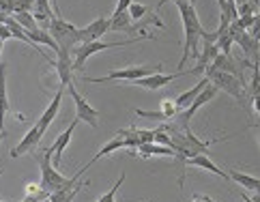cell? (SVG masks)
Segmentation results:
<instances>
[{
    "instance_id": "cell-43",
    "label": "cell",
    "mask_w": 260,
    "mask_h": 202,
    "mask_svg": "<svg viewBox=\"0 0 260 202\" xmlns=\"http://www.w3.org/2000/svg\"><path fill=\"white\" fill-rule=\"evenodd\" d=\"M258 133H260V114H258Z\"/></svg>"
},
{
    "instance_id": "cell-23",
    "label": "cell",
    "mask_w": 260,
    "mask_h": 202,
    "mask_svg": "<svg viewBox=\"0 0 260 202\" xmlns=\"http://www.w3.org/2000/svg\"><path fill=\"white\" fill-rule=\"evenodd\" d=\"M86 185L88 183H76L73 187H60V189L54 191V194H50V200L52 202H73L76 196L80 194V189L86 187Z\"/></svg>"
},
{
    "instance_id": "cell-15",
    "label": "cell",
    "mask_w": 260,
    "mask_h": 202,
    "mask_svg": "<svg viewBox=\"0 0 260 202\" xmlns=\"http://www.w3.org/2000/svg\"><path fill=\"white\" fill-rule=\"evenodd\" d=\"M136 153L140 155L142 159H148V157H176V151L172 149V146L157 144V142H144L134 151V155Z\"/></svg>"
},
{
    "instance_id": "cell-12",
    "label": "cell",
    "mask_w": 260,
    "mask_h": 202,
    "mask_svg": "<svg viewBox=\"0 0 260 202\" xmlns=\"http://www.w3.org/2000/svg\"><path fill=\"white\" fill-rule=\"evenodd\" d=\"M108 32H110V17H97L95 22H90L84 28H80V39H82V43L101 41V37Z\"/></svg>"
},
{
    "instance_id": "cell-14",
    "label": "cell",
    "mask_w": 260,
    "mask_h": 202,
    "mask_svg": "<svg viewBox=\"0 0 260 202\" xmlns=\"http://www.w3.org/2000/svg\"><path fill=\"white\" fill-rule=\"evenodd\" d=\"M64 90H67V88H62V86L58 88V93L54 95V99L50 101V106L45 108V112L41 114V118H39V121H37V127H39V131H41V133H45V131H48V127L52 125V121H54V118L58 116V110H60V101H62Z\"/></svg>"
},
{
    "instance_id": "cell-44",
    "label": "cell",
    "mask_w": 260,
    "mask_h": 202,
    "mask_svg": "<svg viewBox=\"0 0 260 202\" xmlns=\"http://www.w3.org/2000/svg\"><path fill=\"white\" fill-rule=\"evenodd\" d=\"M189 3H191V5H193V7H196V3H198V0H189Z\"/></svg>"
},
{
    "instance_id": "cell-30",
    "label": "cell",
    "mask_w": 260,
    "mask_h": 202,
    "mask_svg": "<svg viewBox=\"0 0 260 202\" xmlns=\"http://www.w3.org/2000/svg\"><path fill=\"white\" fill-rule=\"evenodd\" d=\"M127 13H129L132 20H142V17L148 13V9L144 5H140V3H132V5H129V9H127Z\"/></svg>"
},
{
    "instance_id": "cell-35",
    "label": "cell",
    "mask_w": 260,
    "mask_h": 202,
    "mask_svg": "<svg viewBox=\"0 0 260 202\" xmlns=\"http://www.w3.org/2000/svg\"><path fill=\"white\" fill-rule=\"evenodd\" d=\"M189 202H215V200H211L209 196H202V194H193Z\"/></svg>"
},
{
    "instance_id": "cell-33",
    "label": "cell",
    "mask_w": 260,
    "mask_h": 202,
    "mask_svg": "<svg viewBox=\"0 0 260 202\" xmlns=\"http://www.w3.org/2000/svg\"><path fill=\"white\" fill-rule=\"evenodd\" d=\"M132 3H134V0H118V3H116V9H114V13H112V15H116V13H125Z\"/></svg>"
},
{
    "instance_id": "cell-9",
    "label": "cell",
    "mask_w": 260,
    "mask_h": 202,
    "mask_svg": "<svg viewBox=\"0 0 260 202\" xmlns=\"http://www.w3.org/2000/svg\"><path fill=\"white\" fill-rule=\"evenodd\" d=\"M183 76H193V69L179 71V73H170V76H168V73H151V76H146V78L136 80L134 84L140 86V88H146V90H159L166 84H170V82H174L176 78H183Z\"/></svg>"
},
{
    "instance_id": "cell-34",
    "label": "cell",
    "mask_w": 260,
    "mask_h": 202,
    "mask_svg": "<svg viewBox=\"0 0 260 202\" xmlns=\"http://www.w3.org/2000/svg\"><path fill=\"white\" fill-rule=\"evenodd\" d=\"M7 39H13V35L7 24H0V41H7Z\"/></svg>"
},
{
    "instance_id": "cell-42",
    "label": "cell",
    "mask_w": 260,
    "mask_h": 202,
    "mask_svg": "<svg viewBox=\"0 0 260 202\" xmlns=\"http://www.w3.org/2000/svg\"><path fill=\"white\" fill-rule=\"evenodd\" d=\"M3 138H5V131H0V142H3Z\"/></svg>"
},
{
    "instance_id": "cell-45",
    "label": "cell",
    "mask_w": 260,
    "mask_h": 202,
    "mask_svg": "<svg viewBox=\"0 0 260 202\" xmlns=\"http://www.w3.org/2000/svg\"><path fill=\"white\" fill-rule=\"evenodd\" d=\"M226 3V0H217V5H224Z\"/></svg>"
},
{
    "instance_id": "cell-8",
    "label": "cell",
    "mask_w": 260,
    "mask_h": 202,
    "mask_svg": "<svg viewBox=\"0 0 260 202\" xmlns=\"http://www.w3.org/2000/svg\"><path fill=\"white\" fill-rule=\"evenodd\" d=\"M215 95H217V88H215V86H213L211 82H209V84L204 86V90H202V93H200L196 99L191 101V106H189L187 110H185V112H179V114L174 116V118H176V123H174V125L179 127V129H183V127H189L191 116L196 114V112H198V110H200L204 104H209V101H211L213 97H215Z\"/></svg>"
},
{
    "instance_id": "cell-20",
    "label": "cell",
    "mask_w": 260,
    "mask_h": 202,
    "mask_svg": "<svg viewBox=\"0 0 260 202\" xmlns=\"http://www.w3.org/2000/svg\"><path fill=\"white\" fill-rule=\"evenodd\" d=\"M32 17L37 20V24H43L45 28H48L50 22L54 20V11H52V7H50V0H35Z\"/></svg>"
},
{
    "instance_id": "cell-48",
    "label": "cell",
    "mask_w": 260,
    "mask_h": 202,
    "mask_svg": "<svg viewBox=\"0 0 260 202\" xmlns=\"http://www.w3.org/2000/svg\"><path fill=\"white\" fill-rule=\"evenodd\" d=\"M0 202H5V200H0Z\"/></svg>"
},
{
    "instance_id": "cell-6",
    "label": "cell",
    "mask_w": 260,
    "mask_h": 202,
    "mask_svg": "<svg viewBox=\"0 0 260 202\" xmlns=\"http://www.w3.org/2000/svg\"><path fill=\"white\" fill-rule=\"evenodd\" d=\"M161 71V65L157 67H125V69H116V71H110L108 76L104 78H84L86 82H92V84H106V82H114V80H127V82H136L140 78H146L151 73H159Z\"/></svg>"
},
{
    "instance_id": "cell-25",
    "label": "cell",
    "mask_w": 260,
    "mask_h": 202,
    "mask_svg": "<svg viewBox=\"0 0 260 202\" xmlns=\"http://www.w3.org/2000/svg\"><path fill=\"white\" fill-rule=\"evenodd\" d=\"M28 35V39L35 43V45H48V48H52L54 52L58 50V43L54 41V37L48 32V30H43V28H35L30 32H26Z\"/></svg>"
},
{
    "instance_id": "cell-16",
    "label": "cell",
    "mask_w": 260,
    "mask_h": 202,
    "mask_svg": "<svg viewBox=\"0 0 260 202\" xmlns=\"http://www.w3.org/2000/svg\"><path fill=\"white\" fill-rule=\"evenodd\" d=\"M207 84H209V80L202 76V78L196 82V86L189 88V90H185V93H181L179 97L174 99V106H176V110H179V112H185V110H187V108L191 106V101L196 99V97L202 93V90H204V86H207Z\"/></svg>"
},
{
    "instance_id": "cell-10",
    "label": "cell",
    "mask_w": 260,
    "mask_h": 202,
    "mask_svg": "<svg viewBox=\"0 0 260 202\" xmlns=\"http://www.w3.org/2000/svg\"><path fill=\"white\" fill-rule=\"evenodd\" d=\"M56 62H54V67H56V73H58V80H60V86L67 88L69 84H73V54L69 50H62L58 48L56 50Z\"/></svg>"
},
{
    "instance_id": "cell-47",
    "label": "cell",
    "mask_w": 260,
    "mask_h": 202,
    "mask_svg": "<svg viewBox=\"0 0 260 202\" xmlns=\"http://www.w3.org/2000/svg\"><path fill=\"white\" fill-rule=\"evenodd\" d=\"M0 174H3V170H0Z\"/></svg>"
},
{
    "instance_id": "cell-31",
    "label": "cell",
    "mask_w": 260,
    "mask_h": 202,
    "mask_svg": "<svg viewBox=\"0 0 260 202\" xmlns=\"http://www.w3.org/2000/svg\"><path fill=\"white\" fill-rule=\"evenodd\" d=\"M161 112H164V116L168 118V121L179 114V110H176V106H174V99H164L161 101Z\"/></svg>"
},
{
    "instance_id": "cell-17",
    "label": "cell",
    "mask_w": 260,
    "mask_h": 202,
    "mask_svg": "<svg viewBox=\"0 0 260 202\" xmlns=\"http://www.w3.org/2000/svg\"><path fill=\"white\" fill-rule=\"evenodd\" d=\"M187 166H193V168H202V170H207V172H213L215 177H221V179H228V174L221 170V168H217L215 163L211 161V157L209 155H204V153H200V155H193V157H189L187 161H185V168Z\"/></svg>"
},
{
    "instance_id": "cell-11",
    "label": "cell",
    "mask_w": 260,
    "mask_h": 202,
    "mask_svg": "<svg viewBox=\"0 0 260 202\" xmlns=\"http://www.w3.org/2000/svg\"><path fill=\"white\" fill-rule=\"evenodd\" d=\"M78 118H73V123L67 127V129H64L58 138H56V140H54V144L50 146V155H52V163H54V166H60V161H62V153H64V149H67V146H69V142H71V136H73V131H76V127H78Z\"/></svg>"
},
{
    "instance_id": "cell-26",
    "label": "cell",
    "mask_w": 260,
    "mask_h": 202,
    "mask_svg": "<svg viewBox=\"0 0 260 202\" xmlns=\"http://www.w3.org/2000/svg\"><path fill=\"white\" fill-rule=\"evenodd\" d=\"M11 17L22 26L26 32H30V30H35V28H39V24H37V20L32 17V13H13Z\"/></svg>"
},
{
    "instance_id": "cell-27",
    "label": "cell",
    "mask_w": 260,
    "mask_h": 202,
    "mask_svg": "<svg viewBox=\"0 0 260 202\" xmlns=\"http://www.w3.org/2000/svg\"><path fill=\"white\" fill-rule=\"evenodd\" d=\"M123 183H125V172L120 174V177H118V181L114 183L112 187H110V191H108V194H104V196H99V198H97V202H116V191L120 189V185H123Z\"/></svg>"
},
{
    "instance_id": "cell-40",
    "label": "cell",
    "mask_w": 260,
    "mask_h": 202,
    "mask_svg": "<svg viewBox=\"0 0 260 202\" xmlns=\"http://www.w3.org/2000/svg\"><path fill=\"white\" fill-rule=\"evenodd\" d=\"M252 200H256V202H260V191H256V196H254Z\"/></svg>"
},
{
    "instance_id": "cell-7",
    "label": "cell",
    "mask_w": 260,
    "mask_h": 202,
    "mask_svg": "<svg viewBox=\"0 0 260 202\" xmlns=\"http://www.w3.org/2000/svg\"><path fill=\"white\" fill-rule=\"evenodd\" d=\"M67 90H69V95L73 99V104H76V118H78L80 123H86V125L92 127V129H97V127H99V112L88 104L86 97H82L78 93L73 84H69Z\"/></svg>"
},
{
    "instance_id": "cell-38",
    "label": "cell",
    "mask_w": 260,
    "mask_h": 202,
    "mask_svg": "<svg viewBox=\"0 0 260 202\" xmlns=\"http://www.w3.org/2000/svg\"><path fill=\"white\" fill-rule=\"evenodd\" d=\"M241 200H243V202H256V200H252V198H247L245 194H241Z\"/></svg>"
},
{
    "instance_id": "cell-21",
    "label": "cell",
    "mask_w": 260,
    "mask_h": 202,
    "mask_svg": "<svg viewBox=\"0 0 260 202\" xmlns=\"http://www.w3.org/2000/svg\"><path fill=\"white\" fill-rule=\"evenodd\" d=\"M134 20L129 17V13H116V15H110V32H127V35H134Z\"/></svg>"
},
{
    "instance_id": "cell-49",
    "label": "cell",
    "mask_w": 260,
    "mask_h": 202,
    "mask_svg": "<svg viewBox=\"0 0 260 202\" xmlns=\"http://www.w3.org/2000/svg\"><path fill=\"white\" fill-rule=\"evenodd\" d=\"M151 202H155V200H151Z\"/></svg>"
},
{
    "instance_id": "cell-5",
    "label": "cell",
    "mask_w": 260,
    "mask_h": 202,
    "mask_svg": "<svg viewBox=\"0 0 260 202\" xmlns=\"http://www.w3.org/2000/svg\"><path fill=\"white\" fill-rule=\"evenodd\" d=\"M37 159H39V168H41V183H39V185H41L43 191L54 194V191L60 189L62 185H67L69 179H64L62 174L56 170V166L52 163V155H50L48 149L41 151V155Z\"/></svg>"
},
{
    "instance_id": "cell-41",
    "label": "cell",
    "mask_w": 260,
    "mask_h": 202,
    "mask_svg": "<svg viewBox=\"0 0 260 202\" xmlns=\"http://www.w3.org/2000/svg\"><path fill=\"white\" fill-rule=\"evenodd\" d=\"M3 43L5 41H0V58H3ZM0 62H3V60H0Z\"/></svg>"
},
{
    "instance_id": "cell-36",
    "label": "cell",
    "mask_w": 260,
    "mask_h": 202,
    "mask_svg": "<svg viewBox=\"0 0 260 202\" xmlns=\"http://www.w3.org/2000/svg\"><path fill=\"white\" fill-rule=\"evenodd\" d=\"M168 3H179V0H159V3H157V9H155V13H159L161 11V7H166V5H168Z\"/></svg>"
},
{
    "instance_id": "cell-1",
    "label": "cell",
    "mask_w": 260,
    "mask_h": 202,
    "mask_svg": "<svg viewBox=\"0 0 260 202\" xmlns=\"http://www.w3.org/2000/svg\"><path fill=\"white\" fill-rule=\"evenodd\" d=\"M176 7H179V13H181V20H183V30H185V45H183V56L179 60V67H185L187 56L198 58V45L202 41L204 28L198 20L196 7H193L189 0H179Z\"/></svg>"
},
{
    "instance_id": "cell-39",
    "label": "cell",
    "mask_w": 260,
    "mask_h": 202,
    "mask_svg": "<svg viewBox=\"0 0 260 202\" xmlns=\"http://www.w3.org/2000/svg\"><path fill=\"white\" fill-rule=\"evenodd\" d=\"M226 3H235V5L239 7V5H243V3H245V0H226Z\"/></svg>"
},
{
    "instance_id": "cell-46",
    "label": "cell",
    "mask_w": 260,
    "mask_h": 202,
    "mask_svg": "<svg viewBox=\"0 0 260 202\" xmlns=\"http://www.w3.org/2000/svg\"><path fill=\"white\" fill-rule=\"evenodd\" d=\"M41 202H52V200H50V198H45V200H41Z\"/></svg>"
},
{
    "instance_id": "cell-32",
    "label": "cell",
    "mask_w": 260,
    "mask_h": 202,
    "mask_svg": "<svg viewBox=\"0 0 260 202\" xmlns=\"http://www.w3.org/2000/svg\"><path fill=\"white\" fill-rule=\"evenodd\" d=\"M249 37H252V39L256 41V43H260V13L254 17V24L252 26H249Z\"/></svg>"
},
{
    "instance_id": "cell-28",
    "label": "cell",
    "mask_w": 260,
    "mask_h": 202,
    "mask_svg": "<svg viewBox=\"0 0 260 202\" xmlns=\"http://www.w3.org/2000/svg\"><path fill=\"white\" fill-rule=\"evenodd\" d=\"M252 97H254V108H256V112L260 114V69H258V65H256L254 80H252Z\"/></svg>"
},
{
    "instance_id": "cell-29",
    "label": "cell",
    "mask_w": 260,
    "mask_h": 202,
    "mask_svg": "<svg viewBox=\"0 0 260 202\" xmlns=\"http://www.w3.org/2000/svg\"><path fill=\"white\" fill-rule=\"evenodd\" d=\"M232 43H235V37H232L228 30H226L224 35H219V37H217V48L221 50V54H230Z\"/></svg>"
},
{
    "instance_id": "cell-22",
    "label": "cell",
    "mask_w": 260,
    "mask_h": 202,
    "mask_svg": "<svg viewBox=\"0 0 260 202\" xmlns=\"http://www.w3.org/2000/svg\"><path fill=\"white\" fill-rule=\"evenodd\" d=\"M228 179L239 183V187L243 189H249V191H260V179L256 177H249L245 172H239V170H230L228 172Z\"/></svg>"
},
{
    "instance_id": "cell-3",
    "label": "cell",
    "mask_w": 260,
    "mask_h": 202,
    "mask_svg": "<svg viewBox=\"0 0 260 202\" xmlns=\"http://www.w3.org/2000/svg\"><path fill=\"white\" fill-rule=\"evenodd\" d=\"M202 76L207 78L217 90H224V93H228L230 97H235L241 106L247 104L249 95H247V90H245V86H243V82H241V78L232 76V73H224V71H213V69H209V67L204 69Z\"/></svg>"
},
{
    "instance_id": "cell-19",
    "label": "cell",
    "mask_w": 260,
    "mask_h": 202,
    "mask_svg": "<svg viewBox=\"0 0 260 202\" xmlns=\"http://www.w3.org/2000/svg\"><path fill=\"white\" fill-rule=\"evenodd\" d=\"M209 69L213 71H224V73H232V76L239 78V67H237V60L230 56V54H217L213 62L209 65Z\"/></svg>"
},
{
    "instance_id": "cell-4",
    "label": "cell",
    "mask_w": 260,
    "mask_h": 202,
    "mask_svg": "<svg viewBox=\"0 0 260 202\" xmlns=\"http://www.w3.org/2000/svg\"><path fill=\"white\" fill-rule=\"evenodd\" d=\"M48 32L54 37V41L58 43V48L69 50L71 54H73V50H76L78 45H82L80 28H76V26L69 24V22H64L60 15H54V20L48 26Z\"/></svg>"
},
{
    "instance_id": "cell-24",
    "label": "cell",
    "mask_w": 260,
    "mask_h": 202,
    "mask_svg": "<svg viewBox=\"0 0 260 202\" xmlns=\"http://www.w3.org/2000/svg\"><path fill=\"white\" fill-rule=\"evenodd\" d=\"M118 149H125V138L123 136H118L116 133V138H112V140H110L106 146H104V149H101L97 155H95V157H92L88 163H86V166H84V170H88L90 166H92V163H97L101 157H106V155H110V153H114V151H118Z\"/></svg>"
},
{
    "instance_id": "cell-37",
    "label": "cell",
    "mask_w": 260,
    "mask_h": 202,
    "mask_svg": "<svg viewBox=\"0 0 260 202\" xmlns=\"http://www.w3.org/2000/svg\"><path fill=\"white\" fill-rule=\"evenodd\" d=\"M20 202H41V200H37L35 196H26L24 200H20Z\"/></svg>"
},
{
    "instance_id": "cell-18",
    "label": "cell",
    "mask_w": 260,
    "mask_h": 202,
    "mask_svg": "<svg viewBox=\"0 0 260 202\" xmlns=\"http://www.w3.org/2000/svg\"><path fill=\"white\" fill-rule=\"evenodd\" d=\"M11 110L7 97V65L0 62V131H5V116Z\"/></svg>"
},
{
    "instance_id": "cell-13",
    "label": "cell",
    "mask_w": 260,
    "mask_h": 202,
    "mask_svg": "<svg viewBox=\"0 0 260 202\" xmlns=\"http://www.w3.org/2000/svg\"><path fill=\"white\" fill-rule=\"evenodd\" d=\"M41 138H43V133L39 131V127L32 125V127H30V131L26 133V136L22 138V140H20V144L13 146V149H11V157H13V159H17V157H22L24 153H30V151H35L37 146H39Z\"/></svg>"
},
{
    "instance_id": "cell-2",
    "label": "cell",
    "mask_w": 260,
    "mask_h": 202,
    "mask_svg": "<svg viewBox=\"0 0 260 202\" xmlns=\"http://www.w3.org/2000/svg\"><path fill=\"white\" fill-rule=\"evenodd\" d=\"M144 39H155L153 32H140L132 37V39H125V41H112V43H106V41H90V43H82L73 50V71H82L84 69V62L97 52H104L110 48H125V45H134L138 41H144Z\"/></svg>"
}]
</instances>
